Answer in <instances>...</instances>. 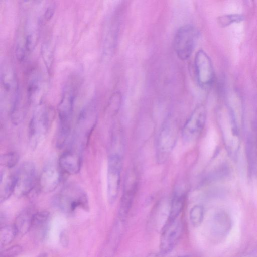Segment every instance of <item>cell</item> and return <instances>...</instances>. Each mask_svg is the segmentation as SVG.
<instances>
[{
  "label": "cell",
  "mask_w": 257,
  "mask_h": 257,
  "mask_svg": "<svg viewBox=\"0 0 257 257\" xmlns=\"http://www.w3.org/2000/svg\"><path fill=\"white\" fill-rule=\"evenodd\" d=\"M75 88L73 82H68L64 89L58 106L59 126L56 144L59 148L65 145L71 133L76 96Z\"/></svg>",
  "instance_id": "cell-1"
},
{
  "label": "cell",
  "mask_w": 257,
  "mask_h": 257,
  "mask_svg": "<svg viewBox=\"0 0 257 257\" xmlns=\"http://www.w3.org/2000/svg\"><path fill=\"white\" fill-rule=\"evenodd\" d=\"M54 205L61 211L72 214L79 208L88 209V200L85 192L78 185L69 183L55 196Z\"/></svg>",
  "instance_id": "cell-2"
},
{
  "label": "cell",
  "mask_w": 257,
  "mask_h": 257,
  "mask_svg": "<svg viewBox=\"0 0 257 257\" xmlns=\"http://www.w3.org/2000/svg\"><path fill=\"white\" fill-rule=\"evenodd\" d=\"M52 110L43 104L36 108L31 118L28 129V140L30 147L36 149L47 136L53 122Z\"/></svg>",
  "instance_id": "cell-3"
},
{
  "label": "cell",
  "mask_w": 257,
  "mask_h": 257,
  "mask_svg": "<svg viewBox=\"0 0 257 257\" xmlns=\"http://www.w3.org/2000/svg\"><path fill=\"white\" fill-rule=\"evenodd\" d=\"M96 119L97 111L95 105L94 103H90L81 111L75 131L74 143L80 152L87 143Z\"/></svg>",
  "instance_id": "cell-4"
},
{
  "label": "cell",
  "mask_w": 257,
  "mask_h": 257,
  "mask_svg": "<svg viewBox=\"0 0 257 257\" xmlns=\"http://www.w3.org/2000/svg\"><path fill=\"white\" fill-rule=\"evenodd\" d=\"M178 127L175 122L167 120L161 127L156 145V158L159 163L165 162L173 150L177 139Z\"/></svg>",
  "instance_id": "cell-5"
},
{
  "label": "cell",
  "mask_w": 257,
  "mask_h": 257,
  "mask_svg": "<svg viewBox=\"0 0 257 257\" xmlns=\"http://www.w3.org/2000/svg\"><path fill=\"white\" fill-rule=\"evenodd\" d=\"M197 38V31L190 24L180 27L174 38V49L178 57L182 60L188 59L194 50Z\"/></svg>",
  "instance_id": "cell-6"
},
{
  "label": "cell",
  "mask_w": 257,
  "mask_h": 257,
  "mask_svg": "<svg viewBox=\"0 0 257 257\" xmlns=\"http://www.w3.org/2000/svg\"><path fill=\"white\" fill-rule=\"evenodd\" d=\"M35 164L30 161L23 163L15 173L14 194L18 197L28 195L34 189L37 181Z\"/></svg>",
  "instance_id": "cell-7"
},
{
  "label": "cell",
  "mask_w": 257,
  "mask_h": 257,
  "mask_svg": "<svg viewBox=\"0 0 257 257\" xmlns=\"http://www.w3.org/2000/svg\"><path fill=\"white\" fill-rule=\"evenodd\" d=\"M122 166V160L119 154L113 153L110 155L107 169V197L110 204L115 201L119 193Z\"/></svg>",
  "instance_id": "cell-8"
},
{
  "label": "cell",
  "mask_w": 257,
  "mask_h": 257,
  "mask_svg": "<svg viewBox=\"0 0 257 257\" xmlns=\"http://www.w3.org/2000/svg\"><path fill=\"white\" fill-rule=\"evenodd\" d=\"M206 110L203 105L197 106L185 123L182 131L184 143L191 144L202 133L206 121Z\"/></svg>",
  "instance_id": "cell-9"
},
{
  "label": "cell",
  "mask_w": 257,
  "mask_h": 257,
  "mask_svg": "<svg viewBox=\"0 0 257 257\" xmlns=\"http://www.w3.org/2000/svg\"><path fill=\"white\" fill-rule=\"evenodd\" d=\"M228 113L220 118V126L224 143L229 154L235 156L239 147V126L228 109Z\"/></svg>",
  "instance_id": "cell-10"
},
{
  "label": "cell",
  "mask_w": 257,
  "mask_h": 257,
  "mask_svg": "<svg viewBox=\"0 0 257 257\" xmlns=\"http://www.w3.org/2000/svg\"><path fill=\"white\" fill-rule=\"evenodd\" d=\"M197 81L202 87L210 86L213 82L214 71L211 59L203 50H198L194 58Z\"/></svg>",
  "instance_id": "cell-11"
},
{
  "label": "cell",
  "mask_w": 257,
  "mask_h": 257,
  "mask_svg": "<svg viewBox=\"0 0 257 257\" xmlns=\"http://www.w3.org/2000/svg\"><path fill=\"white\" fill-rule=\"evenodd\" d=\"M182 232V225L180 220L176 219L167 220L160 236L159 248L163 255L169 253L179 241Z\"/></svg>",
  "instance_id": "cell-12"
},
{
  "label": "cell",
  "mask_w": 257,
  "mask_h": 257,
  "mask_svg": "<svg viewBox=\"0 0 257 257\" xmlns=\"http://www.w3.org/2000/svg\"><path fill=\"white\" fill-rule=\"evenodd\" d=\"M1 99L9 100L10 108L19 97L18 85L16 74L7 64L2 65L1 68Z\"/></svg>",
  "instance_id": "cell-13"
},
{
  "label": "cell",
  "mask_w": 257,
  "mask_h": 257,
  "mask_svg": "<svg viewBox=\"0 0 257 257\" xmlns=\"http://www.w3.org/2000/svg\"><path fill=\"white\" fill-rule=\"evenodd\" d=\"M62 173L58 163L54 161L47 163L43 167L39 177L41 190L45 193L54 191L61 182Z\"/></svg>",
  "instance_id": "cell-14"
},
{
  "label": "cell",
  "mask_w": 257,
  "mask_h": 257,
  "mask_svg": "<svg viewBox=\"0 0 257 257\" xmlns=\"http://www.w3.org/2000/svg\"><path fill=\"white\" fill-rule=\"evenodd\" d=\"M137 187L136 176L134 172L130 173L125 179L123 191L120 200L119 217L124 221L127 216L136 194Z\"/></svg>",
  "instance_id": "cell-15"
},
{
  "label": "cell",
  "mask_w": 257,
  "mask_h": 257,
  "mask_svg": "<svg viewBox=\"0 0 257 257\" xmlns=\"http://www.w3.org/2000/svg\"><path fill=\"white\" fill-rule=\"evenodd\" d=\"M58 163L62 172L69 175L77 174L81 165L80 154L75 151H66L61 155Z\"/></svg>",
  "instance_id": "cell-16"
},
{
  "label": "cell",
  "mask_w": 257,
  "mask_h": 257,
  "mask_svg": "<svg viewBox=\"0 0 257 257\" xmlns=\"http://www.w3.org/2000/svg\"><path fill=\"white\" fill-rule=\"evenodd\" d=\"M232 226V220L228 214L224 211H218L212 220V233L215 237L223 239L229 233Z\"/></svg>",
  "instance_id": "cell-17"
},
{
  "label": "cell",
  "mask_w": 257,
  "mask_h": 257,
  "mask_svg": "<svg viewBox=\"0 0 257 257\" xmlns=\"http://www.w3.org/2000/svg\"><path fill=\"white\" fill-rule=\"evenodd\" d=\"M15 185V174L7 171L6 169L1 171L0 181V201L1 203L6 201L14 193Z\"/></svg>",
  "instance_id": "cell-18"
},
{
  "label": "cell",
  "mask_w": 257,
  "mask_h": 257,
  "mask_svg": "<svg viewBox=\"0 0 257 257\" xmlns=\"http://www.w3.org/2000/svg\"><path fill=\"white\" fill-rule=\"evenodd\" d=\"M50 219V213L48 211H41L35 213L32 218L31 230L37 235L43 237L46 232Z\"/></svg>",
  "instance_id": "cell-19"
},
{
  "label": "cell",
  "mask_w": 257,
  "mask_h": 257,
  "mask_svg": "<svg viewBox=\"0 0 257 257\" xmlns=\"http://www.w3.org/2000/svg\"><path fill=\"white\" fill-rule=\"evenodd\" d=\"M185 201L184 193L176 191L174 193L171 201L167 220H173L178 218L182 211Z\"/></svg>",
  "instance_id": "cell-20"
},
{
  "label": "cell",
  "mask_w": 257,
  "mask_h": 257,
  "mask_svg": "<svg viewBox=\"0 0 257 257\" xmlns=\"http://www.w3.org/2000/svg\"><path fill=\"white\" fill-rule=\"evenodd\" d=\"M34 214L30 209H28L23 210L18 215L14 224L18 234L24 235L31 230Z\"/></svg>",
  "instance_id": "cell-21"
},
{
  "label": "cell",
  "mask_w": 257,
  "mask_h": 257,
  "mask_svg": "<svg viewBox=\"0 0 257 257\" xmlns=\"http://www.w3.org/2000/svg\"><path fill=\"white\" fill-rule=\"evenodd\" d=\"M41 84L38 75L37 73H33L29 79L27 87L28 100L30 103H36L39 99L41 88Z\"/></svg>",
  "instance_id": "cell-22"
},
{
  "label": "cell",
  "mask_w": 257,
  "mask_h": 257,
  "mask_svg": "<svg viewBox=\"0 0 257 257\" xmlns=\"http://www.w3.org/2000/svg\"><path fill=\"white\" fill-rule=\"evenodd\" d=\"M18 234L15 226L6 225L1 227L0 231V243L7 245L11 243Z\"/></svg>",
  "instance_id": "cell-23"
},
{
  "label": "cell",
  "mask_w": 257,
  "mask_h": 257,
  "mask_svg": "<svg viewBox=\"0 0 257 257\" xmlns=\"http://www.w3.org/2000/svg\"><path fill=\"white\" fill-rule=\"evenodd\" d=\"M204 208L201 205L193 206L189 213L190 220L191 224L195 227L200 226L203 220Z\"/></svg>",
  "instance_id": "cell-24"
},
{
  "label": "cell",
  "mask_w": 257,
  "mask_h": 257,
  "mask_svg": "<svg viewBox=\"0 0 257 257\" xmlns=\"http://www.w3.org/2000/svg\"><path fill=\"white\" fill-rule=\"evenodd\" d=\"M242 14H231L220 16L218 18V23L222 27H226L234 23H239L244 20Z\"/></svg>",
  "instance_id": "cell-25"
},
{
  "label": "cell",
  "mask_w": 257,
  "mask_h": 257,
  "mask_svg": "<svg viewBox=\"0 0 257 257\" xmlns=\"http://www.w3.org/2000/svg\"><path fill=\"white\" fill-rule=\"evenodd\" d=\"M19 160V154L15 152H10L1 157V165L7 169H11L16 165Z\"/></svg>",
  "instance_id": "cell-26"
},
{
  "label": "cell",
  "mask_w": 257,
  "mask_h": 257,
  "mask_svg": "<svg viewBox=\"0 0 257 257\" xmlns=\"http://www.w3.org/2000/svg\"><path fill=\"white\" fill-rule=\"evenodd\" d=\"M41 55L45 66L48 70H50L53 64V51L50 44L44 42L41 47Z\"/></svg>",
  "instance_id": "cell-27"
},
{
  "label": "cell",
  "mask_w": 257,
  "mask_h": 257,
  "mask_svg": "<svg viewBox=\"0 0 257 257\" xmlns=\"http://www.w3.org/2000/svg\"><path fill=\"white\" fill-rule=\"evenodd\" d=\"M22 248L20 245H14L3 251L1 257H15L21 253Z\"/></svg>",
  "instance_id": "cell-28"
},
{
  "label": "cell",
  "mask_w": 257,
  "mask_h": 257,
  "mask_svg": "<svg viewBox=\"0 0 257 257\" xmlns=\"http://www.w3.org/2000/svg\"><path fill=\"white\" fill-rule=\"evenodd\" d=\"M55 12V6L54 5H50L47 8L45 13V19L47 21L49 20L53 16Z\"/></svg>",
  "instance_id": "cell-29"
},
{
  "label": "cell",
  "mask_w": 257,
  "mask_h": 257,
  "mask_svg": "<svg viewBox=\"0 0 257 257\" xmlns=\"http://www.w3.org/2000/svg\"><path fill=\"white\" fill-rule=\"evenodd\" d=\"M61 242L63 245H67L68 244L67 236L64 233L61 234Z\"/></svg>",
  "instance_id": "cell-30"
},
{
  "label": "cell",
  "mask_w": 257,
  "mask_h": 257,
  "mask_svg": "<svg viewBox=\"0 0 257 257\" xmlns=\"http://www.w3.org/2000/svg\"><path fill=\"white\" fill-rule=\"evenodd\" d=\"M163 254L162 253H152L148 255L147 257H162Z\"/></svg>",
  "instance_id": "cell-31"
},
{
  "label": "cell",
  "mask_w": 257,
  "mask_h": 257,
  "mask_svg": "<svg viewBox=\"0 0 257 257\" xmlns=\"http://www.w3.org/2000/svg\"><path fill=\"white\" fill-rule=\"evenodd\" d=\"M178 257H191V256L190 255H184L179 256Z\"/></svg>",
  "instance_id": "cell-32"
}]
</instances>
